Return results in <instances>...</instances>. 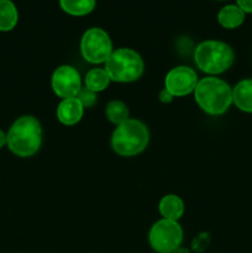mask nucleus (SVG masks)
I'll return each mask as SVG.
<instances>
[{
    "label": "nucleus",
    "instance_id": "obj_2",
    "mask_svg": "<svg viewBox=\"0 0 252 253\" xmlns=\"http://www.w3.org/2000/svg\"><path fill=\"white\" fill-rule=\"evenodd\" d=\"M193 94L195 103L208 115H222L232 104V88L224 79L215 76L199 79Z\"/></svg>",
    "mask_w": 252,
    "mask_h": 253
},
{
    "label": "nucleus",
    "instance_id": "obj_19",
    "mask_svg": "<svg viewBox=\"0 0 252 253\" xmlns=\"http://www.w3.org/2000/svg\"><path fill=\"white\" fill-rule=\"evenodd\" d=\"M236 5L245 14H252V0H236Z\"/></svg>",
    "mask_w": 252,
    "mask_h": 253
},
{
    "label": "nucleus",
    "instance_id": "obj_11",
    "mask_svg": "<svg viewBox=\"0 0 252 253\" xmlns=\"http://www.w3.org/2000/svg\"><path fill=\"white\" fill-rule=\"evenodd\" d=\"M185 210L184 202L182 198L175 194H167L158 203V211L162 219L179 221Z\"/></svg>",
    "mask_w": 252,
    "mask_h": 253
},
{
    "label": "nucleus",
    "instance_id": "obj_9",
    "mask_svg": "<svg viewBox=\"0 0 252 253\" xmlns=\"http://www.w3.org/2000/svg\"><path fill=\"white\" fill-rule=\"evenodd\" d=\"M198 82L199 79L194 69L188 66H177L166 74L165 89L174 98H180L194 93Z\"/></svg>",
    "mask_w": 252,
    "mask_h": 253
},
{
    "label": "nucleus",
    "instance_id": "obj_1",
    "mask_svg": "<svg viewBox=\"0 0 252 253\" xmlns=\"http://www.w3.org/2000/svg\"><path fill=\"white\" fill-rule=\"evenodd\" d=\"M6 145L17 157L36 155L42 145V126L39 119L32 115L16 119L6 133Z\"/></svg>",
    "mask_w": 252,
    "mask_h": 253
},
{
    "label": "nucleus",
    "instance_id": "obj_14",
    "mask_svg": "<svg viewBox=\"0 0 252 253\" xmlns=\"http://www.w3.org/2000/svg\"><path fill=\"white\" fill-rule=\"evenodd\" d=\"M110 82V78L104 68H91L84 77V86L96 94L105 90Z\"/></svg>",
    "mask_w": 252,
    "mask_h": 253
},
{
    "label": "nucleus",
    "instance_id": "obj_6",
    "mask_svg": "<svg viewBox=\"0 0 252 253\" xmlns=\"http://www.w3.org/2000/svg\"><path fill=\"white\" fill-rule=\"evenodd\" d=\"M183 229L178 221L161 219L151 226L148 242L157 253H172L182 246Z\"/></svg>",
    "mask_w": 252,
    "mask_h": 253
},
{
    "label": "nucleus",
    "instance_id": "obj_16",
    "mask_svg": "<svg viewBox=\"0 0 252 253\" xmlns=\"http://www.w3.org/2000/svg\"><path fill=\"white\" fill-rule=\"evenodd\" d=\"M105 116L115 126L121 125L130 119V110L121 100H110L105 106Z\"/></svg>",
    "mask_w": 252,
    "mask_h": 253
},
{
    "label": "nucleus",
    "instance_id": "obj_7",
    "mask_svg": "<svg viewBox=\"0 0 252 253\" xmlns=\"http://www.w3.org/2000/svg\"><path fill=\"white\" fill-rule=\"evenodd\" d=\"M113 51V41L110 36L100 27H90L82 36L81 54L84 61L89 63H105Z\"/></svg>",
    "mask_w": 252,
    "mask_h": 253
},
{
    "label": "nucleus",
    "instance_id": "obj_22",
    "mask_svg": "<svg viewBox=\"0 0 252 253\" xmlns=\"http://www.w3.org/2000/svg\"><path fill=\"white\" fill-rule=\"evenodd\" d=\"M172 253H190V252H189V250L185 249V247L179 246L177 250H175V251H173Z\"/></svg>",
    "mask_w": 252,
    "mask_h": 253
},
{
    "label": "nucleus",
    "instance_id": "obj_18",
    "mask_svg": "<svg viewBox=\"0 0 252 253\" xmlns=\"http://www.w3.org/2000/svg\"><path fill=\"white\" fill-rule=\"evenodd\" d=\"M76 98L81 101V104L83 105L84 109L93 108V106L96 104V100H98L96 93L89 90V89H86L85 86H82V89L79 90L78 95H77Z\"/></svg>",
    "mask_w": 252,
    "mask_h": 253
},
{
    "label": "nucleus",
    "instance_id": "obj_3",
    "mask_svg": "<svg viewBox=\"0 0 252 253\" xmlns=\"http://www.w3.org/2000/svg\"><path fill=\"white\" fill-rule=\"evenodd\" d=\"M150 131L146 124L138 119H128L118 125L111 133V150L121 157H133L147 148Z\"/></svg>",
    "mask_w": 252,
    "mask_h": 253
},
{
    "label": "nucleus",
    "instance_id": "obj_12",
    "mask_svg": "<svg viewBox=\"0 0 252 253\" xmlns=\"http://www.w3.org/2000/svg\"><path fill=\"white\" fill-rule=\"evenodd\" d=\"M232 103L244 113L252 114V79H242L232 88Z\"/></svg>",
    "mask_w": 252,
    "mask_h": 253
},
{
    "label": "nucleus",
    "instance_id": "obj_20",
    "mask_svg": "<svg viewBox=\"0 0 252 253\" xmlns=\"http://www.w3.org/2000/svg\"><path fill=\"white\" fill-rule=\"evenodd\" d=\"M173 98H174V96H173L172 94L169 93V91L166 90V89H163V90L160 91V100H161V103L169 104L170 101L173 100Z\"/></svg>",
    "mask_w": 252,
    "mask_h": 253
},
{
    "label": "nucleus",
    "instance_id": "obj_5",
    "mask_svg": "<svg viewBox=\"0 0 252 253\" xmlns=\"http://www.w3.org/2000/svg\"><path fill=\"white\" fill-rule=\"evenodd\" d=\"M104 69L111 82L132 83L140 79L145 72V62L138 52L128 47L114 49L106 62Z\"/></svg>",
    "mask_w": 252,
    "mask_h": 253
},
{
    "label": "nucleus",
    "instance_id": "obj_15",
    "mask_svg": "<svg viewBox=\"0 0 252 253\" xmlns=\"http://www.w3.org/2000/svg\"><path fill=\"white\" fill-rule=\"evenodd\" d=\"M19 12L11 0H0V31H11L17 24Z\"/></svg>",
    "mask_w": 252,
    "mask_h": 253
},
{
    "label": "nucleus",
    "instance_id": "obj_21",
    "mask_svg": "<svg viewBox=\"0 0 252 253\" xmlns=\"http://www.w3.org/2000/svg\"><path fill=\"white\" fill-rule=\"evenodd\" d=\"M6 145V133L0 128V150Z\"/></svg>",
    "mask_w": 252,
    "mask_h": 253
},
{
    "label": "nucleus",
    "instance_id": "obj_17",
    "mask_svg": "<svg viewBox=\"0 0 252 253\" xmlns=\"http://www.w3.org/2000/svg\"><path fill=\"white\" fill-rule=\"evenodd\" d=\"M62 10L72 16H84L90 14L96 5V0H59Z\"/></svg>",
    "mask_w": 252,
    "mask_h": 253
},
{
    "label": "nucleus",
    "instance_id": "obj_10",
    "mask_svg": "<svg viewBox=\"0 0 252 253\" xmlns=\"http://www.w3.org/2000/svg\"><path fill=\"white\" fill-rule=\"evenodd\" d=\"M84 108L77 98L62 99L57 106V119L66 126L77 125L82 120Z\"/></svg>",
    "mask_w": 252,
    "mask_h": 253
},
{
    "label": "nucleus",
    "instance_id": "obj_8",
    "mask_svg": "<svg viewBox=\"0 0 252 253\" xmlns=\"http://www.w3.org/2000/svg\"><path fill=\"white\" fill-rule=\"evenodd\" d=\"M51 88L58 98H76L82 89L81 73L73 66L62 64L52 73Z\"/></svg>",
    "mask_w": 252,
    "mask_h": 253
},
{
    "label": "nucleus",
    "instance_id": "obj_13",
    "mask_svg": "<svg viewBox=\"0 0 252 253\" xmlns=\"http://www.w3.org/2000/svg\"><path fill=\"white\" fill-rule=\"evenodd\" d=\"M245 12L237 5H225L217 12V21L224 29H237L245 21Z\"/></svg>",
    "mask_w": 252,
    "mask_h": 253
},
{
    "label": "nucleus",
    "instance_id": "obj_4",
    "mask_svg": "<svg viewBox=\"0 0 252 253\" xmlns=\"http://www.w3.org/2000/svg\"><path fill=\"white\" fill-rule=\"evenodd\" d=\"M195 66L208 76L229 71L235 62V52L230 44L219 40H205L194 49Z\"/></svg>",
    "mask_w": 252,
    "mask_h": 253
}]
</instances>
